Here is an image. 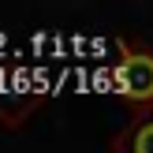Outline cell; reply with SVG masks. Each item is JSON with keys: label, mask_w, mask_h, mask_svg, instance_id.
I'll use <instances>...</instances> for the list:
<instances>
[{"label": "cell", "mask_w": 153, "mask_h": 153, "mask_svg": "<svg viewBox=\"0 0 153 153\" xmlns=\"http://www.w3.org/2000/svg\"><path fill=\"white\" fill-rule=\"evenodd\" d=\"M112 153H153V108H142L112 138Z\"/></svg>", "instance_id": "3"}, {"label": "cell", "mask_w": 153, "mask_h": 153, "mask_svg": "<svg viewBox=\"0 0 153 153\" xmlns=\"http://www.w3.org/2000/svg\"><path fill=\"white\" fill-rule=\"evenodd\" d=\"M116 71H112V82H116V94L123 97L134 108H153V49L146 45H134L127 37H116Z\"/></svg>", "instance_id": "1"}, {"label": "cell", "mask_w": 153, "mask_h": 153, "mask_svg": "<svg viewBox=\"0 0 153 153\" xmlns=\"http://www.w3.org/2000/svg\"><path fill=\"white\" fill-rule=\"evenodd\" d=\"M41 105V94L37 90H19V86H7V79L0 75V127H22L34 108Z\"/></svg>", "instance_id": "2"}]
</instances>
